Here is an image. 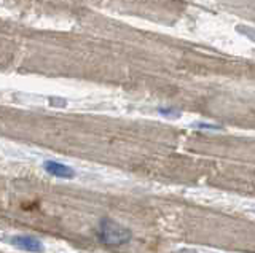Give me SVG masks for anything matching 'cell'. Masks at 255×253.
Wrapping results in <instances>:
<instances>
[{
    "label": "cell",
    "instance_id": "1",
    "mask_svg": "<svg viewBox=\"0 0 255 253\" xmlns=\"http://www.w3.org/2000/svg\"><path fill=\"white\" fill-rule=\"evenodd\" d=\"M101 236H102V241H106L110 245H122L131 239L129 229H126L125 226L110 220L102 221Z\"/></svg>",
    "mask_w": 255,
    "mask_h": 253
},
{
    "label": "cell",
    "instance_id": "2",
    "mask_svg": "<svg viewBox=\"0 0 255 253\" xmlns=\"http://www.w3.org/2000/svg\"><path fill=\"white\" fill-rule=\"evenodd\" d=\"M10 242H11V245H14V247H18L24 252H32V253L43 252L42 242L30 236H14L10 239Z\"/></svg>",
    "mask_w": 255,
    "mask_h": 253
},
{
    "label": "cell",
    "instance_id": "3",
    "mask_svg": "<svg viewBox=\"0 0 255 253\" xmlns=\"http://www.w3.org/2000/svg\"><path fill=\"white\" fill-rule=\"evenodd\" d=\"M45 170L53 177H59V178H72L75 177V170L69 168L66 164H61L58 161H45L43 164Z\"/></svg>",
    "mask_w": 255,
    "mask_h": 253
}]
</instances>
